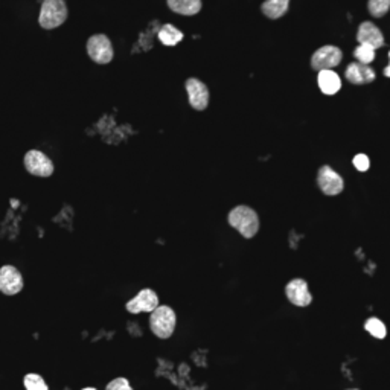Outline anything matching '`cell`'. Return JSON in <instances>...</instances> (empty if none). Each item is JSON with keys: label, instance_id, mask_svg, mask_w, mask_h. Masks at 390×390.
I'll return each instance as SVG.
<instances>
[{"label": "cell", "instance_id": "603a6c76", "mask_svg": "<svg viewBox=\"0 0 390 390\" xmlns=\"http://www.w3.org/2000/svg\"><path fill=\"white\" fill-rule=\"evenodd\" d=\"M352 163L360 172H366L369 170V165H371V162H369V157L366 154H357L352 159Z\"/></svg>", "mask_w": 390, "mask_h": 390}, {"label": "cell", "instance_id": "52a82bcc", "mask_svg": "<svg viewBox=\"0 0 390 390\" xmlns=\"http://www.w3.org/2000/svg\"><path fill=\"white\" fill-rule=\"evenodd\" d=\"M26 171L37 177H49L54 174V162L38 150L27 151L23 159Z\"/></svg>", "mask_w": 390, "mask_h": 390}, {"label": "cell", "instance_id": "7a4b0ae2", "mask_svg": "<svg viewBox=\"0 0 390 390\" xmlns=\"http://www.w3.org/2000/svg\"><path fill=\"white\" fill-rule=\"evenodd\" d=\"M177 316L171 306L160 305L150 316V330L157 339H170L176 331Z\"/></svg>", "mask_w": 390, "mask_h": 390}, {"label": "cell", "instance_id": "5bb4252c", "mask_svg": "<svg viewBox=\"0 0 390 390\" xmlns=\"http://www.w3.org/2000/svg\"><path fill=\"white\" fill-rule=\"evenodd\" d=\"M317 84L325 95H336L341 89L340 76L334 71H323L317 75Z\"/></svg>", "mask_w": 390, "mask_h": 390}, {"label": "cell", "instance_id": "277c9868", "mask_svg": "<svg viewBox=\"0 0 390 390\" xmlns=\"http://www.w3.org/2000/svg\"><path fill=\"white\" fill-rule=\"evenodd\" d=\"M87 54L96 65H108L113 60L115 49L106 34H95L87 40Z\"/></svg>", "mask_w": 390, "mask_h": 390}, {"label": "cell", "instance_id": "d6986e66", "mask_svg": "<svg viewBox=\"0 0 390 390\" xmlns=\"http://www.w3.org/2000/svg\"><path fill=\"white\" fill-rule=\"evenodd\" d=\"M23 387L26 390H49L46 380L38 374L30 372L23 377Z\"/></svg>", "mask_w": 390, "mask_h": 390}, {"label": "cell", "instance_id": "9a60e30c", "mask_svg": "<svg viewBox=\"0 0 390 390\" xmlns=\"http://www.w3.org/2000/svg\"><path fill=\"white\" fill-rule=\"evenodd\" d=\"M166 5L172 12L180 14V16H195L203 6L200 0H168Z\"/></svg>", "mask_w": 390, "mask_h": 390}, {"label": "cell", "instance_id": "7402d4cb", "mask_svg": "<svg viewBox=\"0 0 390 390\" xmlns=\"http://www.w3.org/2000/svg\"><path fill=\"white\" fill-rule=\"evenodd\" d=\"M106 390H135V389H133V386H131V382L127 378L117 377V378H113V380L107 382Z\"/></svg>", "mask_w": 390, "mask_h": 390}, {"label": "cell", "instance_id": "7c38bea8", "mask_svg": "<svg viewBox=\"0 0 390 390\" xmlns=\"http://www.w3.org/2000/svg\"><path fill=\"white\" fill-rule=\"evenodd\" d=\"M357 41L360 45L378 49L385 45V36H382V32L377 25H374L372 22H363L358 26Z\"/></svg>", "mask_w": 390, "mask_h": 390}, {"label": "cell", "instance_id": "e0dca14e", "mask_svg": "<svg viewBox=\"0 0 390 390\" xmlns=\"http://www.w3.org/2000/svg\"><path fill=\"white\" fill-rule=\"evenodd\" d=\"M183 32L171 23L163 25L159 31V40L162 41V45L165 46H176L183 40Z\"/></svg>", "mask_w": 390, "mask_h": 390}, {"label": "cell", "instance_id": "8992f818", "mask_svg": "<svg viewBox=\"0 0 390 390\" xmlns=\"http://www.w3.org/2000/svg\"><path fill=\"white\" fill-rule=\"evenodd\" d=\"M317 186L328 197H336L345 190V182L340 174L334 171L330 165H323L317 171Z\"/></svg>", "mask_w": 390, "mask_h": 390}, {"label": "cell", "instance_id": "30bf717a", "mask_svg": "<svg viewBox=\"0 0 390 390\" xmlns=\"http://www.w3.org/2000/svg\"><path fill=\"white\" fill-rule=\"evenodd\" d=\"M185 89L190 96V104L194 110L203 111L209 106V89L203 81L197 78H190L185 82Z\"/></svg>", "mask_w": 390, "mask_h": 390}, {"label": "cell", "instance_id": "8fae6325", "mask_svg": "<svg viewBox=\"0 0 390 390\" xmlns=\"http://www.w3.org/2000/svg\"><path fill=\"white\" fill-rule=\"evenodd\" d=\"M285 295H287L290 303L301 306V308H305V306L311 305L312 302V296L310 292L308 284H306L305 279H301V277L291 279L287 284V287H285Z\"/></svg>", "mask_w": 390, "mask_h": 390}, {"label": "cell", "instance_id": "2e32d148", "mask_svg": "<svg viewBox=\"0 0 390 390\" xmlns=\"http://www.w3.org/2000/svg\"><path fill=\"white\" fill-rule=\"evenodd\" d=\"M288 8H290L288 0H267V2H264L261 5V10L264 12V16L271 19V20L281 19L282 16H285Z\"/></svg>", "mask_w": 390, "mask_h": 390}, {"label": "cell", "instance_id": "6da1fadb", "mask_svg": "<svg viewBox=\"0 0 390 390\" xmlns=\"http://www.w3.org/2000/svg\"><path fill=\"white\" fill-rule=\"evenodd\" d=\"M227 222L235 227L244 238H253L260 231V217L249 206H236L227 215Z\"/></svg>", "mask_w": 390, "mask_h": 390}, {"label": "cell", "instance_id": "d4e9b609", "mask_svg": "<svg viewBox=\"0 0 390 390\" xmlns=\"http://www.w3.org/2000/svg\"><path fill=\"white\" fill-rule=\"evenodd\" d=\"M81 390H98L96 387H84V389H81Z\"/></svg>", "mask_w": 390, "mask_h": 390}, {"label": "cell", "instance_id": "ba28073f", "mask_svg": "<svg viewBox=\"0 0 390 390\" xmlns=\"http://www.w3.org/2000/svg\"><path fill=\"white\" fill-rule=\"evenodd\" d=\"M159 296L154 290L144 288L137 292V296L130 299L125 305L131 314H141V312H152L159 308Z\"/></svg>", "mask_w": 390, "mask_h": 390}, {"label": "cell", "instance_id": "5b68a950", "mask_svg": "<svg viewBox=\"0 0 390 390\" xmlns=\"http://www.w3.org/2000/svg\"><path fill=\"white\" fill-rule=\"evenodd\" d=\"M341 58H343V52H341L340 47L326 45V46L319 47L317 51L312 54L311 67L317 72L332 71L334 67L340 65Z\"/></svg>", "mask_w": 390, "mask_h": 390}, {"label": "cell", "instance_id": "9c48e42d", "mask_svg": "<svg viewBox=\"0 0 390 390\" xmlns=\"http://www.w3.org/2000/svg\"><path fill=\"white\" fill-rule=\"evenodd\" d=\"M23 276L14 266L0 268V291L6 296H16L23 290Z\"/></svg>", "mask_w": 390, "mask_h": 390}, {"label": "cell", "instance_id": "4fadbf2b", "mask_svg": "<svg viewBox=\"0 0 390 390\" xmlns=\"http://www.w3.org/2000/svg\"><path fill=\"white\" fill-rule=\"evenodd\" d=\"M346 80L352 82L355 86H363V84H369L375 80V71L371 66L361 65V62L355 61L351 62L349 66L346 67Z\"/></svg>", "mask_w": 390, "mask_h": 390}, {"label": "cell", "instance_id": "ac0fdd59", "mask_svg": "<svg viewBox=\"0 0 390 390\" xmlns=\"http://www.w3.org/2000/svg\"><path fill=\"white\" fill-rule=\"evenodd\" d=\"M365 330H366L369 334H371L372 337L378 339V340L386 339V336H387L386 325L382 323L378 317H369V319L366 320V322H365Z\"/></svg>", "mask_w": 390, "mask_h": 390}, {"label": "cell", "instance_id": "ffe728a7", "mask_svg": "<svg viewBox=\"0 0 390 390\" xmlns=\"http://www.w3.org/2000/svg\"><path fill=\"white\" fill-rule=\"evenodd\" d=\"M354 57L357 58L361 65L369 66L375 58V49L371 46H366V45H360L358 47H355Z\"/></svg>", "mask_w": 390, "mask_h": 390}, {"label": "cell", "instance_id": "484cf974", "mask_svg": "<svg viewBox=\"0 0 390 390\" xmlns=\"http://www.w3.org/2000/svg\"><path fill=\"white\" fill-rule=\"evenodd\" d=\"M346 390H360V389H346Z\"/></svg>", "mask_w": 390, "mask_h": 390}, {"label": "cell", "instance_id": "3957f363", "mask_svg": "<svg viewBox=\"0 0 390 390\" xmlns=\"http://www.w3.org/2000/svg\"><path fill=\"white\" fill-rule=\"evenodd\" d=\"M67 19V5L62 0H45L41 3L38 25L45 30H55Z\"/></svg>", "mask_w": 390, "mask_h": 390}, {"label": "cell", "instance_id": "44dd1931", "mask_svg": "<svg viewBox=\"0 0 390 390\" xmlns=\"http://www.w3.org/2000/svg\"><path fill=\"white\" fill-rule=\"evenodd\" d=\"M367 10L374 17L380 19L382 16H386V14L389 12L390 0H371V2L367 3Z\"/></svg>", "mask_w": 390, "mask_h": 390}, {"label": "cell", "instance_id": "cb8c5ba5", "mask_svg": "<svg viewBox=\"0 0 390 390\" xmlns=\"http://www.w3.org/2000/svg\"><path fill=\"white\" fill-rule=\"evenodd\" d=\"M389 60H390V51H389ZM385 75L387 76V78H390V62H389V66L386 67V71H385Z\"/></svg>", "mask_w": 390, "mask_h": 390}]
</instances>
